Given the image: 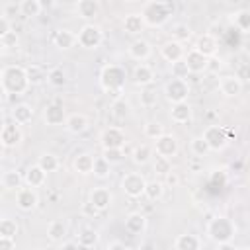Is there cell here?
<instances>
[{"label": "cell", "mask_w": 250, "mask_h": 250, "mask_svg": "<svg viewBox=\"0 0 250 250\" xmlns=\"http://www.w3.org/2000/svg\"><path fill=\"white\" fill-rule=\"evenodd\" d=\"M0 82H2L4 94H8V96H23L27 92V88L31 86L27 80L25 68L18 66V64L4 66L0 72Z\"/></svg>", "instance_id": "obj_1"}, {"label": "cell", "mask_w": 250, "mask_h": 250, "mask_svg": "<svg viewBox=\"0 0 250 250\" xmlns=\"http://www.w3.org/2000/svg\"><path fill=\"white\" fill-rule=\"evenodd\" d=\"M100 86L105 94L113 96V100L123 98V86H125V68L119 64H105L100 70Z\"/></svg>", "instance_id": "obj_2"}, {"label": "cell", "mask_w": 250, "mask_h": 250, "mask_svg": "<svg viewBox=\"0 0 250 250\" xmlns=\"http://www.w3.org/2000/svg\"><path fill=\"white\" fill-rule=\"evenodd\" d=\"M174 12V6L172 2H162V0H152V2H146L141 10V16L145 20V23L148 27H162L170 16Z\"/></svg>", "instance_id": "obj_3"}, {"label": "cell", "mask_w": 250, "mask_h": 250, "mask_svg": "<svg viewBox=\"0 0 250 250\" xmlns=\"http://www.w3.org/2000/svg\"><path fill=\"white\" fill-rule=\"evenodd\" d=\"M205 234L215 244L232 242V238L236 236V227L229 217H213L205 227Z\"/></svg>", "instance_id": "obj_4"}, {"label": "cell", "mask_w": 250, "mask_h": 250, "mask_svg": "<svg viewBox=\"0 0 250 250\" xmlns=\"http://www.w3.org/2000/svg\"><path fill=\"white\" fill-rule=\"evenodd\" d=\"M145 188H146V180L141 172H127L121 178V189L131 199H137V197L145 195Z\"/></svg>", "instance_id": "obj_5"}, {"label": "cell", "mask_w": 250, "mask_h": 250, "mask_svg": "<svg viewBox=\"0 0 250 250\" xmlns=\"http://www.w3.org/2000/svg\"><path fill=\"white\" fill-rule=\"evenodd\" d=\"M164 98L174 105V104H182L188 100L189 96V84L182 78H172L164 84Z\"/></svg>", "instance_id": "obj_6"}, {"label": "cell", "mask_w": 250, "mask_h": 250, "mask_svg": "<svg viewBox=\"0 0 250 250\" xmlns=\"http://www.w3.org/2000/svg\"><path fill=\"white\" fill-rule=\"evenodd\" d=\"M104 41V31L96 23H86L78 29V45L84 49H98Z\"/></svg>", "instance_id": "obj_7"}, {"label": "cell", "mask_w": 250, "mask_h": 250, "mask_svg": "<svg viewBox=\"0 0 250 250\" xmlns=\"http://www.w3.org/2000/svg\"><path fill=\"white\" fill-rule=\"evenodd\" d=\"M127 143V137H125V131L121 127H105L102 133H100V145L102 148H123Z\"/></svg>", "instance_id": "obj_8"}, {"label": "cell", "mask_w": 250, "mask_h": 250, "mask_svg": "<svg viewBox=\"0 0 250 250\" xmlns=\"http://www.w3.org/2000/svg\"><path fill=\"white\" fill-rule=\"evenodd\" d=\"M201 137L207 141L211 150H223L227 146V143H229V131L225 127H221V125H209L203 131Z\"/></svg>", "instance_id": "obj_9"}, {"label": "cell", "mask_w": 250, "mask_h": 250, "mask_svg": "<svg viewBox=\"0 0 250 250\" xmlns=\"http://www.w3.org/2000/svg\"><path fill=\"white\" fill-rule=\"evenodd\" d=\"M154 152H156L158 156H164V158L172 160V158L180 152V143H178V139H176L174 135L164 133L160 139L154 141Z\"/></svg>", "instance_id": "obj_10"}, {"label": "cell", "mask_w": 250, "mask_h": 250, "mask_svg": "<svg viewBox=\"0 0 250 250\" xmlns=\"http://www.w3.org/2000/svg\"><path fill=\"white\" fill-rule=\"evenodd\" d=\"M23 141V133L18 123H4L0 131V143L4 148H14Z\"/></svg>", "instance_id": "obj_11"}, {"label": "cell", "mask_w": 250, "mask_h": 250, "mask_svg": "<svg viewBox=\"0 0 250 250\" xmlns=\"http://www.w3.org/2000/svg\"><path fill=\"white\" fill-rule=\"evenodd\" d=\"M39 203V195L33 188H21L16 191V205L20 211H33Z\"/></svg>", "instance_id": "obj_12"}, {"label": "cell", "mask_w": 250, "mask_h": 250, "mask_svg": "<svg viewBox=\"0 0 250 250\" xmlns=\"http://www.w3.org/2000/svg\"><path fill=\"white\" fill-rule=\"evenodd\" d=\"M193 49H195L197 53H201L203 57L213 59L215 53H217V49H219V41H217V37H215L213 33H201V35L195 39Z\"/></svg>", "instance_id": "obj_13"}, {"label": "cell", "mask_w": 250, "mask_h": 250, "mask_svg": "<svg viewBox=\"0 0 250 250\" xmlns=\"http://www.w3.org/2000/svg\"><path fill=\"white\" fill-rule=\"evenodd\" d=\"M219 90L227 98H236L242 94V80L236 74H225L219 80Z\"/></svg>", "instance_id": "obj_14"}, {"label": "cell", "mask_w": 250, "mask_h": 250, "mask_svg": "<svg viewBox=\"0 0 250 250\" xmlns=\"http://www.w3.org/2000/svg\"><path fill=\"white\" fill-rule=\"evenodd\" d=\"M88 201H90V203H92V205L102 213V211L109 209V205H111V201H113V193H111L107 188L98 186V188H94V189L90 191Z\"/></svg>", "instance_id": "obj_15"}, {"label": "cell", "mask_w": 250, "mask_h": 250, "mask_svg": "<svg viewBox=\"0 0 250 250\" xmlns=\"http://www.w3.org/2000/svg\"><path fill=\"white\" fill-rule=\"evenodd\" d=\"M160 55H162L164 61H168L170 64H174V62H178V61H184V57H186V49H184L182 43L170 39V41L162 43V47H160Z\"/></svg>", "instance_id": "obj_16"}, {"label": "cell", "mask_w": 250, "mask_h": 250, "mask_svg": "<svg viewBox=\"0 0 250 250\" xmlns=\"http://www.w3.org/2000/svg\"><path fill=\"white\" fill-rule=\"evenodd\" d=\"M127 53H129V57H131L133 61L143 62V61H146V59L152 55V47H150V43H148L146 39H141V37H139V39H135V41L129 43Z\"/></svg>", "instance_id": "obj_17"}, {"label": "cell", "mask_w": 250, "mask_h": 250, "mask_svg": "<svg viewBox=\"0 0 250 250\" xmlns=\"http://www.w3.org/2000/svg\"><path fill=\"white\" fill-rule=\"evenodd\" d=\"M66 111L62 109L61 104H49L43 111V119L49 127H59V125H64L66 123Z\"/></svg>", "instance_id": "obj_18"}, {"label": "cell", "mask_w": 250, "mask_h": 250, "mask_svg": "<svg viewBox=\"0 0 250 250\" xmlns=\"http://www.w3.org/2000/svg\"><path fill=\"white\" fill-rule=\"evenodd\" d=\"M23 182H25L27 188H33V189L41 188L47 182V172L39 164H31V166H27V170L23 174Z\"/></svg>", "instance_id": "obj_19"}, {"label": "cell", "mask_w": 250, "mask_h": 250, "mask_svg": "<svg viewBox=\"0 0 250 250\" xmlns=\"http://www.w3.org/2000/svg\"><path fill=\"white\" fill-rule=\"evenodd\" d=\"M131 78H133V82H135L137 86H141V88H148V86L154 82V70H152L148 64L139 62V64L133 68Z\"/></svg>", "instance_id": "obj_20"}, {"label": "cell", "mask_w": 250, "mask_h": 250, "mask_svg": "<svg viewBox=\"0 0 250 250\" xmlns=\"http://www.w3.org/2000/svg\"><path fill=\"white\" fill-rule=\"evenodd\" d=\"M53 43L57 49H62V51H68L72 49L76 43H78V33L70 31V29H57L55 35H53Z\"/></svg>", "instance_id": "obj_21"}, {"label": "cell", "mask_w": 250, "mask_h": 250, "mask_svg": "<svg viewBox=\"0 0 250 250\" xmlns=\"http://www.w3.org/2000/svg\"><path fill=\"white\" fill-rule=\"evenodd\" d=\"M94 162H96V158L90 152H78L72 160V168L80 176H90V174H94Z\"/></svg>", "instance_id": "obj_22"}, {"label": "cell", "mask_w": 250, "mask_h": 250, "mask_svg": "<svg viewBox=\"0 0 250 250\" xmlns=\"http://www.w3.org/2000/svg\"><path fill=\"white\" fill-rule=\"evenodd\" d=\"M125 230L129 234H143L146 230V217L139 211H133L125 217Z\"/></svg>", "instance_id": "obj_23"}, {"label": "cell", "mask_w": 250, "mask_h": 250, "mask_svg": "<svg viewBox=\"0 0 250 250\" xmlns=\"http://www.w3.org/2000/svg\"><path fill=\"white\" fill-rule=\"evenodd\" d=\"M184 61H186V64H188L189 72H193V74H199V72L207 70V64H209V59H207V57H203L201 53H197L195 49L188 51V55L184 57Z\"/></svg>", "instance_id": "obj_24"}, {"label": "cell", "mask_w": 250, "mask_h": 250, "mask_svg": "<svg viewBox=\"0 0 250 250\" xmlns=\"http://www.w3.org/2000/svg\"><path fill=\"white\" fill-rule=\"evenodd\" d=\"M64 127H66V131L72 133V135H82V133L90 127V119H88V115H84V113H72V115L66 117Z\"/></svg>", "instance_id": "obj_25"}, {"label": "cell", "mask_w": 250, "mask_h": 250, "mask_svg": "<svg viewBox=\"0 0 250 250\" xmlns=\"http://www.w3.org/2000/svg\"><path fill=\"white\" fill-rule=\"evenodd\" d=\"M174 250H201V240L193 232L178 234L174 240Z\"/></svg>", "instance_id": "obj_26"}, {"label": "cell", "mask_w": 250, "mask_h": 250, "mask_svg": "<svg viewBox=\"0 0 250 250\" xmlns=\"http://www.w3.org/2000/svg\"><path fill=\"white\" fill-rule=\"evenodd\" d=\"M145 25L146 23H145V20H143V16L139 12H131V14H127L123 18V29L129 35H139L145 29Z\"/></svg>", "instance_id": "obj_27"}, {"label": "cell", "mask_w": 250, "mask_h": 250, "mask_svg": "<svg viewBox=\"0 0 250 250\" xmlns=\"http://www.w3.org/2000/svg\"><path fill=\"white\" fill-rule=\"evenodd\" d=\"M0 184L6 191H18L21 189V184H23V176L18 172V170H6L0 178Z\"/></svg>", "instance_id": "obj_28"}, {"label": "cell", "mask_w": 250, "mask_h": 250, "mask_svg": "<svg viewBox=\"0 0 250 250\" xmlns=\"http://www.w3.org/2000/svg\"><path fill=\"white\" fill-rule=\"evenodd\" d=\"M170 119H172L174 123H180V125L191 121V105H189L188 102L174 104L172 109H170Z\"/></svg>", "instance_id": "obj_29"}, {"label": "cell", "mask_w": 250, "mask_h": 250, "mask_svg": "<svg viewBox=\"0 0 250 250\" xmlns=\"http://www.w3.org/2000/svg\"><path fill=\"white\" fill-rule=\"evenodd\" d=\"M109 109H111V115H113L117 121H125V119L131 117V113H133V107H131L129 100H125V98H117V100H113Z\"/></svg>", "instance_id": "obj_30"}, {"label": "cell", "mask_w": 250, "mask_h": 250, "mask_svg": "<svg viewBox=\"0 0 250 250\" xmlns=\"http://www.w3.org/2000/svg\"><path fill=\"white\" fill-rule=\"evenodd\" d=\"M76 14L82 20H92V18H96L100 14V4L96 0H78Z\"/></svg>", "instance_id": "obj_31"}, {"label": "cell", "mask_w": 250, "mask_h": 250, "mask_svg": "<svg viewBox=\"0 0 250 250\" xmlns=\"http://www.w3.org/2000/svg\"><path fill=\"white\" fill-rule=\"evenodd\" d=\"M12 119L18 125H25L33 119V107L29 104H16L12 107Z\"/></svg>", "instance_id": "obj_32"}, {"label": "cell", "mask_w": 250, "mask_h": 250, "mask_svg": "<svg viewBox=\"0 0 250 250\" xmlns=\"http://www.w3.org/2000/svg\"><path fill=\"white\" fill-rule=\"evenodd\" d=\"M47 236L51 242H62L66 236V223L61 219H53L47 225Z\"/></svg>", "instance_id": "obj_33"}, {"label": "cell", "mask_w": 250, "mask_h": 250, "mask_svg": "<svg viewBox=\"0 0 250 250\" xmlns=\"http://www.w3.org/2000/svg\"><path fill=\"white\" fill-rule=\"evenodd\" d=\"M152 156H154V148H150L148 145H139V146H135L133 152H131L133 162L139 164V166L148 164V162L152 160Z\"/></svg>", "instance_id": "obj_34"}, {"label": "cell", "mask_w": 250, "mask_h": 250, "mask_svg": "<svg viewBox=\"0 0 250 250\" xmlns=\"http://www.w3.org/2000/svg\"><path fill=\"white\" fill-rule=\"evenodd\" d=\"M164 189H166V186H164L162 180H150V182H146L145 197L148 201H158V199L164 197Z\"/></svg>", "instance_id": "obj_35"}, {"label": "cell", "mask_w": 250, "mask_h": 250, "mask_svg": "<svg viewBox=\"0 0 250 250\" xmlns=\"http://www.w3.org/2000/svg\"><path fill=\"white\" fill-rule=\"evenodd\" d=\"M232 23L238 31L242 33H250V8H242V10H236L232 14Z\"/></svg>", "instance_id": "obj_36"}, {"label": "cell", "mask_w": 250, "mask_h": 250, "mask_svg": "<svg viewBox=\"0 0 250 250\" xmlns=\"http://www.w3.org/2000/svg\"><path fill=\"white\" fill-rule=\"evenodd\" d=\"M98 240H100V234L94 229H84L76 236V242H78L80 248H94L98 244Z\"/></svg>", "instance_id": "obj_37"}, {"label": "cell", "mask_w": 250, "mask_h": 250, "mask_svg": "<svg viewBox=\"0 0 250 250\" xmlns=\"http://www.w3.org/2000/svg\"><path fill=\"white\" fill-rule=\"evenodd\" d=\"M43 10V4L39 0H21L20 2V14L23 18H35Z\"/></svg>", "instance_id": "obj_38"}, {"label": "cell", "mask_w": 250, "mask_h": 250, "mask_svg": "<svg viewBox=\"0 0 250 250\" xmlns=\"http://www.w3.org/2000/svg\"><path fill=\"white\" fill-rule=\"evenodd\" d=\"M143 133H145L146 139L156 141V139H160V137L164 135V125H162L160 121H156V119H150V121H146V123L143 125Z\"/></svg>", "instance_id": "obj_39"}, {"label": "cell", "mask_w": 250, "mask_h": 250, "mask_svg": "<svg viewBox=\"0 0 250 250\" xmlns=\"http://www.w3.org/2000/svg\"><path fill=\"white\" fill-rule=\"evenodd\" d=\"M37 164L47 172V174H51V172H57L59 170V166H61V162H59V158L53 154V152H43L39 158H37Z\"/></svg>", "instance_id": "obj_40"}, {"label": "cell", "mask_w": 250, "mask_h": 250, "mask_svg": "<svg viewBox=\"0 0 250 250\" xmlns=\"http://www.w3.org/2000/svg\"><path fill=\"white\" fill-rule=\"evenodd\" d=\"M189 150H191V154L195 156V158H203V156H207L209 154V145H207V141L203 139V137H193L191 141H189Z\"/></svg>", "instance_id": "obj_41"}, {"label": "cell", "mask_w": 250, "mask_h": 250, "mask_svg": "<svg viewBox=\"0 0 250 250\" xmlns=\"http://www.w3.org/2000/svg\"><path fill=\"white\" fill-rule=\"evenodd\" d=\"M191 35H193V31H191V27L188 23H176L174 29H172V39L178 41V43H182V45L186 41H189Z\"/></svg>", "instance_id": "obj_42"}, {"label": "cell", "mask_w": 250, "mask_h": 250, "mask_svg": "<svg viewBox=\"0 0 250 250\" xmlns=\"http://www.w3.org/2000/svg\"><path fill=\"white\" fill-rule=\"evenodd\" d=\"M25 72H27V80H29L31 86L41 84L43 80H47V72H45L39 64H29V66H25Z\"/></svg>", "instance_id": "obj_43"}, {"label": "cell", "mask_w": 250, "mask_h": 250, "mask_svg": "<svg viewBox=\"0 0 250 250\" xmlns=\"http://www.w3.org/2000/svg\"><path fill=\"white\" fill-rule=\"evenodd\" d=\"M66 74H64V70L61 68V66H55V68H51L49 72H47V82L51 84V86H55V88H62L64 84H66Z\"/></svg>", "instance_id": "obj_44"}, {"label": "cell", "mask_w": 250, "mask_h": 250, "mask_svg": "<svg viewBox=\"0 0 250 250\" xmlns=\"http://www.w3.org/2000/svg\"><path fill=\"white\" fill-rule=\"evenodd\" d=\"M18 230H20V225H18V221H14V219H10V217H4V219L0 221V236L16 238Z\"/></svg>", "instance_id": "obj_45"}, {"label": "cell", "mask_w": 250, "mask_h": 250, "mask_svg": "<svg viewBox=\"0 0 250 250\" xmlns=\"http://www.w3.org/2000/svg\"><path fill=\"white\" fill-rule=\"evenodd\" d=\"M109 174H111V164L104 156H98L94 162V176L100 180H105V178H109Z\"/></svg>", "instance_id": "obj_46"}, {"label": "cell", "mask_w": 250, "mask_h": 250, "mask_svg": "<svg viewBox=\"0 0 250 250\" xmlns=\"http://www.w3.org/2000/svg\"><path fill=\"white\" fill-rule=\"evenodd\" d=\"M156 90H152V88H145V90H141V94H139V104L143 105V107H154L156 105Z\"/></svg>", "instance_id": "obj_47"}, {"label": "cell", "mask_w": 250, "mask_h": 250, "mask_svg": "<svg viewBox=\"0 0 250 250\" xmlns=\"http://www.w3.org/2000/svg\"><path fill=\"white\" fill-rule=\"evenodd\" d=\"M152 170H154V174H160V176H166L170 170H172V164H170V160L168 158H164V156H154V160H152Z\"/></svg>", "instance_id": "obj_48"}, {"label": "cell", "mask_w": 250, "mask_h": 250, "mask_svg": "<svg viewBox=\"0 0 250 250\" xmlns=\"http://www.w3.org/2000/svg\"><path fill=\"white\" fill-rule=\"evenodd\" d=\"M102 156H104L109 164H117V162L123 160L125 152H123V148H104V150H102Z\"/></svg>", "instance_id": "obj_49"}, {"label": "cell", "mask_w": 250, "mask_h": 250, "mask_svg": "<svg viewBox=\"0 0 250 250\" xmlns=\"http://www.w3.org/2000/svg\"><path fill=\"white\" fill-rule=\"evenodd\" d=\"M170 70H172V78H182V80H186V76L189 74V68H188L186 61H178V62L170 64Z\"/></svg>", "instance_id": "obj_50"}, {"label": "cell", "mask_w": 250, "mask_h": 250, "mask_svg": "<svg viewBox=\"0 0 250 250\" xmlns=\"http://www.w3.org/2000/svg\"><path fill=\"white\" fill-rule=\"evenodd\" d=\"M18 43H20V39H18V33H16V31H10V33H6L4 37H0L2 49H16Z\"/></svg>", "instance_id": "obj_51"}, {"label": "cell", "mask_w": 250, "mask_h": 250, "mask_svg": "<svg viewBox=\"0 0 250 250\" xmlns=\"http://www.w3.org/2000/svg\"><path fill=\"white\" fill-rule=\"evenodd\" d=\"M164 186L166 188H178L180 186V176L176 170H170L166 176H164Z\"/></svg>", "instance_id": "obj_52"}, {"label": "cell", "mask_w": 250, "mask_h": 250, "mask_svg": "<svg viewBox=\"0 0 250 250\" xmlns=\"http://www.w3.org/2000/svg\"><path fill=\"white\" fill-rule=\"evenodd\" d=\"M10 31H14V29H12V23H10V18L0 16V37H4V35L10 33Z\"/></svg>", "instance_id": "obj_53"}, {"label": "cell", "mask_w": 250, "mask_h": 250, "mask_svg": "<svg viewBox=\"0 0 250 250\" xmlns=\"http://www.w3.org/2000/svg\"><path fill=\"white\" fill-rule=\"evenodd\" d=\"M0 250H16V240L8 236H0Z\"/></svg>", "instance_id": "obj_54"}, {"label": "cell", "mask_w": 250, "mask_h": 250, "mask_svg": "<svg viewBox=\"0 0 250 250\" xmlns=\"http://www.w3.org/2000/svg\"><path fill=\"white\" fill-rule=\"evenodd\" d=\"M82 213H84L86 217H96V215H98L100 211H98V209H96V207H94V205H92L90 201H86V203L82 205Z\"/></svg>", "instance_id": "obj_55"}, {"label": "cell", "mask_w": 250, "mask_h": 250, "mask_svg": "<svg viewBox=\"0 0 250 250\" xmlns=\"http://www.w3.org/2000/svg\"><path fill=\"white\" fill-rule=\"evenodd\" d=\"M18 12H20V4H6V6H4L2 16L10 18V16H14V14H18Z\"/></svg>", "instance_id": "obj_56"}, {"label": "cell", "mask_w": 250, "mask_h": 250, "mask_svg": "<svg viewBox=\"0 0 250 250\" xmlns=\"http://www.w3.org/2000/svg\"><path fill=\"white\" fill-rule=\"evenodd\" d=\"M105 250H129V248H127V244L121 242V240H111V242H107Z\"/></svg>", "instance_id": "obj_57"}, {"label": "cell", "mask_w": 250, "mask_h": 250, "mask_svg": "<svg viewBox=\"0 0 250 250\" xmlns=\"http://www.w3.org/2000/svg\"><path fill=\"white\" fill-rule=\"evenodd\" d=\"M223 66V62H221V59H217V57H213V59H209V64H207V70H211V72H217L219 68Z\"/></svg>", "instance_id": "obj_58"}, {"label": "cell", "mask_w": 250, "mask_h": 250, "mask_svg": "<svg viewBox=\"0 0 250 250\" xmlns=\"http://www.w3.org/2000/svg\"><path fill=\"white\" fill-rule=\"evenodd\" d=\"M139 250H156V244L152 240H143L139 244Z\"/></svg>", "instance_id": "obj_59"}, {"label": "cell", "mask_w": 250, "mask_h": 250, "mask_svg": "<svg viewBox=\"0 0 250 250\" xmlns=\"http://www.w3.org/2000/svg\"><path fill=\"white\" fill-rule=\"evenodd\" d=\"M80 246H78V242H62V246H61V250H78Z\"/></svg>", "instance_id": "obj_60"}, {"label": "cell", "mask_w": 250, "mask_h": 250, "mask_svg": "<svg viewBox=\"0 0 250 250\" xmlns=\"http://www.w3.org/2000/svg\"><path fill=\"white\" fill-rule=\"evenodd\" d=\"M217 250H236L232 242H223V244H217Z\"/></svg>", "instance_id": "obj_61"}, {"label": "cell", "mask_w": 250, "mask_h": 250, "mask_svg": "<svg viewBox=\"0 0 250 250\" xmlns=\"http://www.w3.org/2000/svg\"><path fill=\"white\" fill-rule=\"evenodd\" d=\"M244 53H250V41L244 43Z\"/></svg>", "instance_id": "obj_62"}]
</instances>
